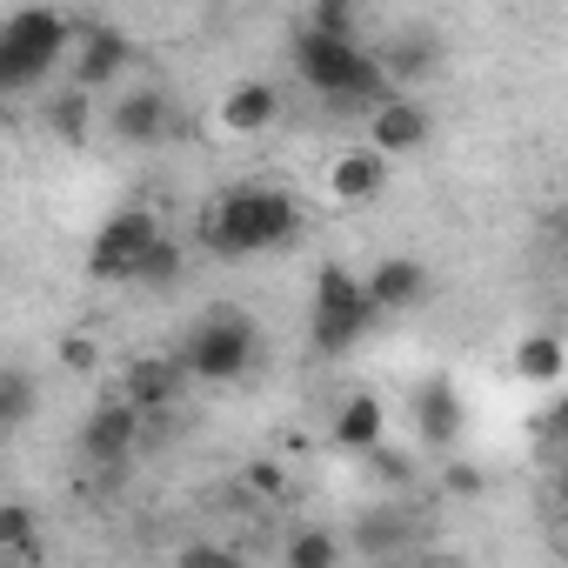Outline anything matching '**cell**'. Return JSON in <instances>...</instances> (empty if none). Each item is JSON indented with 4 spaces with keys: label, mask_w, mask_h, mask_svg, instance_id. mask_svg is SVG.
<instances>
[{
    "label": "cell",
    "mask_w": 568,
    "mask_h": 568,
    "mask_svg": "<svg viewBox=\"0 0 568 568\" xmlns=\"http://www.w3.org/2000/svg\"><path fill=\"white\" fill-rule=\"evenodd\" d=\"M108 128H114V141H128V148H161L168 128H174V108H168L161 88H128V94L108 108Z\"/></svg>",
    "instance_id": "9c48e42d"
},
{
    "label": "cell",
    "mask_w": 568,
    "mask_h": 568,
    "mask_svg": "<svg viewBox=\"0 0 568 568\" xmlns=\"http://www.w3.org/2000/svg\"><path fill=\"white\" fill-rule=\"evenodd\" d=\"M295 74L308 81V94L335 101V108H382L388 101V68L382 54H368L362 41H328V34H308L295 41Z\"/></svg>",
    "instance_id": "3957f363"
},
{
    "label": "cell",
    "mask_w": 568,
    "mask_h": 568,
    "mask_svg": "<svg viewBox=\"0 0 568 568\" xmlns=\"http://www.w3.org/2000/svg\"><path fill=\"white\" fill-rule=\"evenodd\" d=\"M388 187V161L368 148V141H355V148H342L335 161H328V194L342 201V207H362V201H375Z\"/></svg>",
    "instance_id": "4fadbf2b"
},
{
    "label": "cell",
    "mask_w": 568,
    "mask_h": 568,
    "mask_svg": "<svg viewBox=\"0 0 568 568\" xmlns=\"http://www.w3.org/2000/svg\"><path fill=\"white\" fill-rule=\"evenodd\" d=\"M541 435H548L555 448H568V402H555V408L541 415Z\"/></svg>",
    "instance_id": "f546056e"
},
{
    "label": "cell",
    "mask_w": 568,
    "mask_h": 568,
    "mask_svg": "<svg viewBox=\"0 0 568 568\" xmlns=\"http://www.w3.org/2000/svg\"><path fill=\"white\" fill-rule=\"evenodd\" d=\"M81 21L54 8H14L0 21V94H34L61 61H74Z\"/></svg>",
    "instance_id": "7a4b0ae2"
},
{
    "label": "cell",
    "mask_w": 568,
    "mask_h": 568,
    "mask_svg": "<svg viewBox=\"0 0 568 568\" xmlns=\"http://www.w3.org/2000/svg\"><path fill=\"white\" fill-rule=\"evenodd\" d=\"M355 541H362L368 555H395V548L408 541V521H402L395 508H382V515H362V521H355Z\"/></svg>",
    "instance_id": "7402d4cb"
},
{
    "label": "cell",
    "mask_w": 568,
    "mask_h": 568,
    "mask_svg": "<svg viewBox=\"0 0 568 568\" xmlns=\"http://www.w3.org/2000/svg\"><path fill=\"white\" fill-rule=\"evenodd\" d=\"M187 375L194 382H241L254 362H261V328L241 315V308H207L181 348Z\"/></svg>",
    "instance_id": "5b68a950"
},
{
    "label": "cell",
    "mask_w": 568,
    "mask_h": 568,
    "mask_svg": "<svg viewBox=\"0 0 568 568\" xmlns=\"http://www.w3.org/2000/svg\"><path fill=\"white\" fill-rule=\"evenodd\" d=\"M382 568H388V561H382Z\"/></svg>",
    "instance_id": "e575fe53"
},
{
    "label": "cell",
    "mask_w": 568,
    "mask_h": 568,
    "mask_svg": "<svg viewBox=\"0 0 568 568\" xmlns=\"http://www.w3.org/2000/svg\"><path fill=\"white\" fill-rule=\"evenodd\" d=\"M141 435H148V415H141L128 395H114V402H94V408H88V422H81V455L108 468V462L134 455Z\"/></svg>",
    "instance_id": "52a82bcc"
},
{
    "label": "cell",
    "mask_w": 568,
    "mask_h": 568,
    "mask_svg": "<svg viewBox=\"0 0 568 568\" xmlns=\"http://www.w3.org/2000/svg\"><path fill=\"white\" fill-rule=\"evenodd\" d=\"M214 114H221L227 134H267V128L281 121V88H274V81H234Z\"/></svg>",
    "instance_id": "2e32d148"
},
{
    "label": "cell",
    "mask_w": 568,
    "mask_h": 568,
    "mask_svg": "<svg viewBox=\"0 0 568 568\" xmlns=\"http://www.w3.org/2000/svg\"><path fill=\"white\" fill-rule=\"evenodd\" d=\"M154 241H161V221H154L148 207H121V214L101 221V234H94V247H88V274H94V281H141Z\"/></svg>",
    "instance_id": "8992f818"
},
{
    "label": "cell",
    "mask_w": 568,
    "mask_h": 568,
    "mask_svg": "<svg viewBox=\"0 0 568 568\" xmlns=\"http://www.w3.org/2000/svg\"><path fill=\"white\" fill-rule=\"evenodd\" d=\"M428 108L415 101V94H388L375 114H368V148L382 154V161H395V154H415V148H428Z\"/></svg>",
    "instance_id": "ba28073f"
},
{
    "label": "cell",
    "mask_w": 568,
    "mask_h": 568,
    "mask_svg": "<svg viewBox=\"0 0 568 568\" xmlns=\"http://www.w3.org/2000/svg\"><path fill=\"white\" fill-rule=\"evenodd\" d=\"M555 495H561V508H568V462H561V481H555Z\"/></svg>",
    "instance_id": "4dcf8cb0"
},
{
    "label": "cell",
    "mask_w": 568,
    "mask_h": 568,
    "mask_svg": "<svg viewBox=\"0 0 568 568\" xmlns=\"http://www.w3.org/2000/svg\"><path fill=\"white\" fill-rule=\"evenodd\" d=\"M382 54V68H388V81H422V74H435L442 68V34H428V28H402L388 48H375Z\"/></svg>",
    "instance_id": "e0dca14e"
},
{
    "label": "cell",
    "mask_w": 568,
    "mask_h": 568,
    "mask_svg": "<svg viewBox=\"0 0 568 568\" xmlns=\"http://www.w3.org/2000/svg\"><path fill=\"white\" fill-rule=\"evenodd\" d=\"M241 481H247L254 495H281V481H288V475H281V462H247Z\"/></svg>",
    "instance_id": "4316f807"
},
{
    "label": "cell",
    "mask_w": 568,
    "mask_h": 568,
    "mask_svg": "<svg viewBox=\"0 0 568 568\" xmlns=\"http://www.w3.org/2000/svg\"><path fill=\"white\" fill-rule=\"evenodd\" d=\"M448 495H481V468L455 462V468H448Z\"/></svg>",
    "instance_id": "f1b7e54d"
},
{
    "label": "cell",
    "mask_w": 568,
    "mask_h": 568,
    "mask_svg": "<svg viewBox=\"0 0 568 568\" xmlns=\"http://www.w3.org/2000/svg\"><path fill=\"white\" fill-rule=\"evenodd\" d=\"M0 548H14V555L34 548V508L28 501H0Z\"/></svg>",
    "instance_id": "cb8c5ba5"
},
{
    "label": "cell",
    "mask_w": 568,
    "mask_h": 568,
    "mask_svg": "<svg viewBox=\"0 0 568 568\" xmlns=\"http://www.w3.org/2000/svg\"><path fill=\"white\" fill-rule=\"evenodd\" d=\"M428 568H448V561H428Z\"/></svg>",
    "instance_id": "836d02e7"
},
{
    "label": "cell",
    "mask_w": 568,
    "mask_h": 568,
    "mask_svg": "<svg viewBox=\"0 0 568 568\" xmlns=\"http://www.w3.org/2000/svg\"><path fill=\"white\" fill-rule=\"evenodd\" d=\"M328 435H335V448H348V455H382V442H388V408H382V395H348L342 408H335V422H328Z\"/></svg>",
    "instance_id": "9a60e30c"
},
{
    "label": "cell",
    "mask_w": 568,
    "mask_h": 568,
    "mask_svg": "<svg viewBox=\"0 0 568 568\" xmlns=\"http://www.w3.org/2000/svg\"><path fill=\"white\" fill-rule=\"evenodd\" d=\"M61 362H68L74 375H88V368H94V342H81V335H74V342H61Z\"/></svg>",
    "instance_id": "83f0119b"
},
{
    "label": "cell",
    "mask_w": 568,
    "mask_h": 568,
    "mask_svg": "<svg viewBox=\"0 0 568 568\" xmlns=\"http://www.w3.org/2000/svg\"><path fill=\"white\" fill-rule=\"evenodd\" d=\"M308 34H328V41H355V14L328 0V8H315V14H308Z\"/></svg>",
    "instance_id": "484cf974"
},
{
    "label": "cell",
    "mask_w": 568,
    "mask_h": 568,
    "mask_svg": "<svg viewBox=\"0 0 568 568\" xmlns=\"http://www.w3.org/2000/svg\"><path fill=\"white\" fill-rule=\"evenodd\" d=\"M48 128H54V141H68V148H81V141H88V128H94V101H88L81 88H68V94H54V101H48Z\"/></svg>",
    "instance_id": "ffe728a7"
},
{
    "label": "cell",
    "mask_w": 568,
    "mask_h": 568,
    "mask_svg": "<svg viewBox=\"0 0 568 568\" xmlns=\"http://www.w3.org/2000/svg\"><path fill=\"white\" fill-rule=\"evenodd\" d=\"M174 568H247V555L227 548V541H187V548L174 555Z\"/></svg>",
    "instance_id": "d4e9b609"
},
{
    "label": "cell",
    "mask_w": 568,
    "mask_h": 568,
    "mask_svg": "<svg viewBox=\"0 0 568 568\" xmlns=\"http://www.w3.org/2000/svg\"><path fill=\"white\" fill-rule=\"evenodd\" d=\"M302 234V201L288 187H267V181H247V187H227L201 207V247L221 254V261H247V254H267V247H288Z\"/></svg>",
    "instance_id": "6da1fadb"
},
{
    "label": "cell",
    "mask_w": 568,
    "mask_h": 568,
    "mask_svg": "<svg viewBox=\"0 0 568 568\" xmlns=\"http://www.w3.org/2000/svg\"><path fill=\"white\" fill-rule=\"evenodd\" d=\"M28 415H34V375L8 368L0 375V428H28Z\"/></svg>",
    "instance_id": "44dd1931"
},
{
    "label": "cell",
    "mask_w": 568,
    "mask_h": 568,
    "mask_svg": "<svg viewBox=\"0 0 568 568\" xmlns=\"http://www.w3.org/2000/svg\"><path fill=\"white\" fill-rule=\"evenodd\" d=\"M181 382H187V362H181V355H134L128 375H121V395H128L141 415H168L174 395H181Z\"/></svg>",
    "instance_id": "8fae6325"
},
{
    "label": "cell",
    "mask_w": 568,
    "mask_h": 568,
    "mask_svg": "<svg viewBox=\"0 0 568 568\" xmlns=\"http://www.w3.org/2000/svg\"><path fill=\"white\" fill-rule=\"evenodd\" d=\"M515 375H521L528 388H555V382L568 375V348H561V335H548V328L521 335V342H515Z\"/></svg>",
    "instance_id": "ac0fdd59"
},
{
    "label": "cell",
    "mask_w": 568,
    "mask_h": 568,
    "mask_svg": "<svg viewBox=\"0 0 568 568\" xmlns=\"http://www.w3.org/2000/svg\"><path fill=\"white\" fill-rule=\"evenodd\" d=\"M555 227H561V234H568V201H561V214H555Z\"/></svg>",
    "instance_id": "1f68e13d"
},
{
    "label": "cell",
    "mask_w": 568,
    "mask_h": 568,
    "mask_svg": "<svg viewBox=\"0 0 568 568\" xmlns=\"http://www.w3.org/2000/svg\"><path fill=\"white\" fill-rule=\"evenodd\" d=\"M362 281H368L375 315H408V308H422V295H428V267H422L415 254H382Z\"/></svg>",
    "instance_id": "30bf717a"
},
{
    "label": "cell",
    "mask_w": 568,
    "mask_h": 568,
    "mask_svg": "<svg viewBox=\"0 0 568 568\" xmlns=\"http://www.w3.org/2000/svg\"><path fill=\"white\" fill-rule=\"evenodd\" d=\"M281 568H342V535L328 528H295L281 541Z\"/></svg>",
    "instance_id": "d6986e66"
},
{
    "label": "cell",
    "mask_w": 568,
    "mask_h": 568,
    "mask_svg": "<svg viewBox=\"0 0 568 568\" xmlns=\"http://www.w3.org/2000/svg\"><path fill=\"white\" fill-rule=\"evenodd\" d=\"M561 548H568V508H561Z\"/></svg>",
    "instance_id": "d6a6232c"
},
{
    "label": "cell",
    "mask_w": 568,
    "mask_h": 568,
    "mask_svg": "<svg viewBox=\"0 0 568 568\" xmlns=\"http://www.w3.org/2000/svg\"><path fill=\"white\" fill-rule=\"evenodd\" d=\"M121 68H128V34H121V28H108V21H81L74 88H81V94H94V88H108Z\"/></svg>",
    "instance_id": "7c38bea8"
},
{
    "label": "cell",
    "mask_w": 568,
    "mask_h": 568,
    "mask_svg": "<svg viewBox=\"0 0 568 568\" xmlns=\"http://www.w3.org/2000/svg\"><path fill=\"white\" fill-rule=\"evenodd\" d=\"M181 261H187V254H181V241H174V234H161V241H154V254H148V267H141V281H148V288H174V281H181Z\"/></svg>",
    "instance_id": "603a6c76"
},
{
    "label": "cell",
    "mask_w": 568,
    "mask_h": 568,
    "mask_svg": "<svg viewBox=\"0 0 568 568\" xmlns=\"http://www.w3.org/2000/svg\"><path fill=\"white\" fill-rule=\"evenodd\" d=\"M368 328H375L368 281L355 267H342V261H322V274H315V308H308L315 355H348V348H362Z\"/></svg>",
    "instance_id": "277c9868"
},
{
    "label": "cell",
    "mask_w": 568,
    "mask_h": 568,
    "mask_svg": "<svg viewBox=\"0 0 568 568\" xmlns=\"http://www.w3.org/2000/svg\"><path fill=\"white\" fill-rule=\"evenodd\" d=\"M468 428V408H462V395H455V382H442V375H428L422 388H415V435L428 442V448H448L455 435Z\"/></svg>",
    "instance_id": "5bb4252c"
}]
</instances>
